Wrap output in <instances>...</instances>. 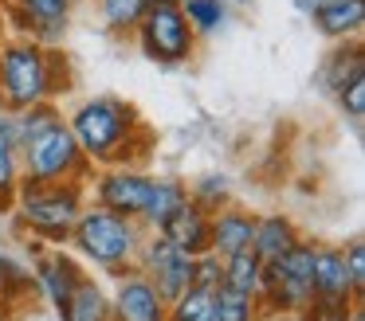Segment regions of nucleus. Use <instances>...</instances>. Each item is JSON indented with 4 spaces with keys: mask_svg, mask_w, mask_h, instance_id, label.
<instances>
[{
    "mask_svg": "<svg viewBox=\"0 0 365 321\" xmlns=\"http://www.w3.org/2000/svg\"><path fill=\"white\" fill-rule=\"evenodd\" d=\"M20 153L9 145V141H0V204H9L12 196L20 192Z\"/></svg>",
    "mask_w": 365,
    "mask_h": 321,
    "instance_id": "obj_29",
    "label": "nucleus"
},
{
    "mask_svg": "<svg viewBox=\"0 0 365 321\" xmlns=\"http://www.w3.org/2000/svg\"><path fill=\"white\" fill-rule=\"evenodd\" d=\"M158 231L165 235L177 251H185L189 258H197V255H205V251H208V211L200 208V204L185 200L181 208H177L173 216L158 227Z\"/></svg>",
    "mask_w": 365,
    "mask_h": 321,
    "instance_id": "obj_14",
    "label": "nucleus"
},
{
    "mask_svg": "<svg viewBox=\"0 0 365 321\" xmlns=\"http://www.w3.org/2000/svg\"><path fill=\"white\" fill-rule=\"evenodd\" d=\"M20 219L32 235L48 243H67L71 227L83 211V180H59V184H24L20 180Z\"/></svg>",
    "mask_w": 365,
    "mask_h": 321,
    "instance_id": "obj_4",
    "label": "nucleus"
},
{
    "mask_svg": "<svg viewBox=\"0 0 365 321\" xmlns=\"http://www.w3.org/2000/svg\"><path fill=\"white\" fill-rule=\"evenodd\" d=\"M259 321H307L302 313H275V310H267V317H259Z\"/></svg>",
    "mask_w": 365,
    "mask_h": 321,
    "instance_id": "obj_35",
    "label": "nucleus"
},
{
    "mask_svg": "<svg viewBox=\"0 0 365 321\" xmlns=\"http://www.w3.org/2000/svg\"><path fill=\"white\" fill-rule=\"evenodd\" d=\"M59 51L43 47L36 39H9L0 43V94H4V110L20 114V110L36 106V102H51L59 90Z\"/></svg>",
    "mask_w": 365,
    "mask_h": 321,
    "instance_id": "obj_1",
    "label": "nucleus"
},
{
    "mask_svg": "<svg viewBox=\"0 0 365 321\" xmlns=\"http://www.w3.org/2000/svg\"><path fill=\"white\" fill-rule=\"evenodd\" d=\"M185 200H189V188H185L181 180H150V196H145V208L138 219H142L150 231H158Z\"/></svg>",
    "mask_w": 365,
    "mask_h": 321,
    "instance_id": "obj_18",
    "label": "nucleus"
},
{
    "mask_svg": "<svg viewBox=\"0 0 365 321\" xmlns=\"http://www.w3.org/2000/svg\"><path fill=\"white\" fill-rule=\"evenodd\" d=\"M357 70H365V55H361V43H346V47H338V51L330 55V59L322 63V86L326 90H338L341 83H349V78L357 75Z\"/></svg>",
    "mask_w": 365,
    "mask_h": 321,
    "instance_id": "obj_22",
    "label": "nucleus"
},
{
    "mask_svg": "<svg viewBox=\"0 0 365 321\" xmlns=\"http://www.w3.org/2000/svg\"><path fill=\"white\" fill-rule=\"evenodd\" d=\"M314 28L322 31L326 39H349L361 31L365 23V0H330L326 8H318L314 16Z\"/></svg>",
    "mask_w": 365,
    "mask_h": 321,
    "instance_id": "obj_17",
    "label": "nucleus"
},
{
    "mask_svg": "<svg viewBox=\"0 0 365 321\" xmlns=\"http://www.w3.org/2000/svg\"><path fill=\"white\" fill-rule=\"evenodd\" d=\"M310 290L322 302H357L346 278V258L334 247H314V263H310Z\"/></svg>",
    "mask_w": 365,
    "mask_h": 321,
    "instance_id": "obj_15",
    "label": "nucleus"
},
{
    "mask_svg": "<svg viewBox=\"0 0 365 321\" xmlns=\"http://www.w3.org/2000/svg\"><path fill=\"white\" fill-rule=\"evenodd\" d=\"M326 4H330V0H294V8H299L302 16H314L318 8H326Z\"/></svg>",
    "mask_w": 365,
    "mask_h": 321,
    "instance_id": "obj_34",
    "label": "nucleus"
},
{
    "mask_svg": "<svg viewBox=\"0 0 365 321\" xmlns=\"http://www.w3.org/2000/svg\"><path fill=\"white\" fill-rule=\"evenodd\" d=\"M150 180L138 169H110L95 180V200L98 208L114 211L122 219H138L145 208V196H150Z\"/></svg>",
    "mask_w": 365,
    "mask_h": 321,
    "instance_id": "obj_10",
    "label": "nucleus"
},
{
    "mask_svg": "<svg viewBox=\"0 0 365 321\" xmlns=\"http://www.w3.org/2000/svg\"><path fill=\"white\" fill-rule=\"evenodd\" d=\"M79 282H83L79 263H75L71 255H63V251H51V255L36 258V290L56 305L59 317L67 313V302H71V294H75Z\"/></svg>",
    "mask_w": 365,
    "mask_h": 321,
    "instance_id": "obj_12",
    "label": "nucleus"
},
{
    "mask_svg": "<svg viewBox=\"0 0 365 321\" xmlns=\"http://www.w3.org/2000/svg\"><path fill=\"white\" fill-rule=\"evenodd\" d=\"M16 117V133H20V149L28 145L32 137H40L43 130H51V125H59L63 122V114H59L51 102H36V106H28V110H20V114H12Z\"/></svg>",
    "mask_w": 365,
    "mask_h": 321,
    "instance_id": "obj_25",
    "label": "nucleus"
},
{
    "mask_svg": "<svg viewBox=\"0 0 365 321\" xmlns=\"http://www.w3.org/2000/svg\"><path fill=\"white\" fill-rule=\"evenodd\" d=\"M134 266L158 286V294L165 298V302H173L177 294H185V290L192 286V258L185 255V251H177L161 231H153L150 239H142Z\"/></svg>",
    "mask_w": 365,
    "mask_h": 321,
    "instance_id": "obj_8",
    "label": "nucleus"
},
{
    "mask_svg": "<svg viewBox=\"0 0 365 321\" xmlns=\"http://www.w3.org/2000/svg\"><path fill=\"white\" fill-rule=\"evenodd\" d=\"M212 313L216 321H259V298L240 294V290L216 286L212 290Z\"/></svg>",
    "mask_w": 365,
    "mask_h": 321,
    "instance_id": "obj_23",
    "label": "nucleus"
},
{
    "mask_svg": "<svg viewBox=\"0 0 365 321\" xmlns=\"http://www.w3.org/2000/svg\"><path fill=\"white\" fill-rule=\"evenodd\" d=\"M67 130L79 141L83 157L91 164H106V161H122V153L130 149V137L138 133V114L134 106L118 98H87L71 117Z\"/></svg>",
    "mask_w": 365,
    "mask_h": 321,
    "instance_id": "obj_2",
    "label": "nucleus"
},
{
    "mask_svg": "<svg viewBox=\"0 0 365 321\" xmlns=\"http://www.w3.org/2000/svg\"><path fill=\"white\" fill-rule=\"evenodd\" d=\"M185 12V20H189L192 36H216V31L228 23V4L224 0H177Z\"/></svg>",
    "mask_w": 365,
    "mask_h": 321,
    "instance_id": "obj_21",
    "label": "nucleus"
},
{
    "mask_svg": "<svg viewBox=\"0 0 365 321\" xmlns=\"http://www.w3.org/2000/svg\"><path fill=\"white\" fill-rule=\"evenodd\" d=\"M145 4H150V0H98V12H103V23H106V28L118 31V36H126V31L138 28Z\"/></svg>",
    "mask_w": 365,
    "mask_h": 321,
    "instance_id": "obj_26",
    "label": "nucleus"
},
{
    "mask_svg": "<svg viewBox=\"0 0 365 321\" xmlns=\"http://www.w3.org/2000/svg\"><path fill=\"white\" fill-rule=\"evenodd\" d=\"M310 263H314V243H294L283 258L263 263L259 278V310L275 313H302L314 298L310 290Z\"/></svg>",
    "mask_w": 365,
    "mask_h": 321,
    "instance_id": "obj_7",
    "label": "nucleus"
},
{
    "mask_svg": "<svg viewBox=\"0 0 365 321\" xmlns=\"http://www.w3.org/2000/svg\"><path fill=\"white\" fill-rule=\"evenodd\" d=\"M134 36H138V47L145 51V59L161 63V67L189 63L192 51H197V36H192L177 0H150Z\"/></svg>",
    "mask_w": 365,
    "mask_h": 321,
    "instance_id": "obj_6",
    "label": "nucleus"
},
{
    "mask_svg": "<svg viewBox=\"0 0 365 321\" xmlns=\"http://www.w3.org/2000/svg\"><path fill=\"white\" fill-rule=\"evenodd\" d=\"M334 94H338L341 110H346L354 122H361V117H365V70H357V75L349 78V83H341Z\"/></svg>",
    "mask_w": 365,
    "mask_h": 321,
    "instance_id": "obj_31",
    "label": "nucleus"
},
{
    "mask_svg": "<svg viewBox=\"0 0 365 321\" xmlns=\"http://www.w3.org/2000/svg\"><path fill=\"white\" fill-rule=\"evenodd\" d=\"M192 286H200V290L224 286V258L212 255V251H205V255L192 258Z\"/></svg>",
    "mask_w": 365,
    "mask_h": 321,
    "instance_id": "obj_30",
    "label": "nucleus"
},
{
    "mask_svg": "<svg viewBox=\"0 0 365 321\" xmlns=\"http://www.w3.org/2000/svg\"><path fill=\"white\" fill-rule=\"evenodd\" d=\"M192 204H200V208L212 216L216 208H224L228 204V177H220V172H208V177L197 180V188L189 192Z\"/></svg>",
    "mask_w": 365,
    "mask_h": 321,
    "instance_id": "obj_28",
    "label": "nucleus"
},
{
    "mask_svg": "<svg viewBox=\"0 0 365 321\" xmlns=\"http://www.w3.org/2000/svg\"><path fill=\"white\" fill-rule=\"evenodd\" d=\"M71 243L87 263L103 266L110 274H122L134 266L138 247H142V227L138 219H122L106 208H83L71 227Z\"/></svg>",
    "mask_w": 365,
    "mask_h": 321,
    "instance_id": "obj_3",
    "label": "nucleus"
},
{
    "mask_svg": "<svg viewBox=\"0 0 365 321\" xmlns=\"http://www.w3.org/2000/svg\"><path fill=\"white\" fill-rule=\"evenodd\" d=\"M224 4H232V8H247L252 0H224Z\"/></svg>",
    "mask_w": 365,
    "mask_h": 321,
    "instance_id": "obj_37",
    "label": "nucleus"
},
{
    "mask_svg": "<svg viewBox=\"0 0 365 321\" xmlns=\"http://www.w3.org/2000/svg\"><path fill=\"white\" fill-rule=\"evenodd\" d=\"M299 243V231L287 216H255V235H252V251L259 263H275L287 251Z\"/></svg>",
    "mask_w": 365,
    "mask_h": 321,
    "instance_id": "obj_16",
    "label": "nucleus"
},
{
    "mask_svg": "<svg viewBox=\"0 0 365 321\" xmlns=\"http://www.w3.org/2000/svg\"><path fill=\"white\" fill-rule=\"evenodd\" d=\"M0 36H4V4H0Z\"/></svg>",
    "mask_w": 365,
    "mask_h": 321,
    "instance_id": "obj_38",
    "label": "nucleus"
},
{
    "mask_svg": "<svg viewBox=\"0 0 365 321\" xmlns=\"http://www.w3.org/2000/svg\"><path fill=\"white\" fill-rule=\"evenodd\" d=\"M36 290V274L24 270V266H16L9 255H0V298L4 302H12V298H24Z\"/></svg>",
    "mask_w": 365,
    "mask_h": 321,
    "instance_id": "obj_27",
    "label": "nucleus"
},
{
    "mask_svg": "<svg viewBox=\"0 0 365 321\" xmlns=\"http://www.w3.org/2000/svg\"><path fill=\"white\" fill-rule=\"evenodd\" d=\"M357 302H322V298H310V305L302 310L307 321H349Z\"/></svg>",
    "mask_w": 365,
    "mask_h": 321,
    "instance_id": "obj_33",
    "label": "nucleus"
},
{
    "mask_svg": "<svg viewBox=\"0 0 365 321\" xmlns=\"http://www.w3.org/2000/svg\"><path fill=\"white\" fill-rule=\"evenodd\" d=\"M349 321H365V313H361V302L354 305V313H349Z\"/></svg>",
    "mask_w": 365,
    "mask_h": 321,
    "instance_id": "obj_36",
    "label": "nucleus"
},
{
    "mask_svg": "<svg viewBox=\"0 0 365 321\" xmlns=\"http://www.w3.org/2000/svg\"><path fill=\"white\" fill-rule=\"evenodd\" d=\"M106 305H110V317L106 321H165V310H169V302L158 294V286L138 266L118 274L114 298Z\"/></svg>",
    "mask_w": 365,
    "mask_h": 321,
    "instance_id": "obj_9",
    "label": "nucleus"
},
{
    "mask_svg": "<svg viewBox=\"0 0 365 321\" xmlns=\"http://www.w3.org/2000/svg\"><path fill=\"white\" fill-rule=\"evenodd\" d=\"M106 317H110V305H106V294L98 290V282L83 278L79 286H75L71 302H67L63 321H106Z\"/></svg>",
    "mask_w": 365,
    "mask_h": 321,
    "instance_id": "obj_20",
    "label": "nucleus"
},
{
    "mask_svg": "<svg viewBox=\"0 0 365 321\" xmlns=\"http://www.w3.org/2000/svg\"><path fill=\"white\" fill-rule=\"evenodd\" d=\"M16 23L28 31V39L43 47H56L67 31V20H71L75 0H9Z\"/></svg>",
    "mask_w": 365,
    "mask_h": 321,
    "instance_id": "obj_11",
    "label": "nucleus"
},
{
    "mask_svg": "<svg viewBox=\"0 0 365 321\" xmlns=\"http://www.w3.org/2000/svg\"><path fill=\"white\" fill-rule=\"evenodd\" d=\"M165 321H216L212 313V290L189 286L185 294H177L165 310Z\"/></svg>",
    "mask_w": 365,
    "mask_h": 321,
    "instance_id": "obj_24",
    "label": "nucleus"
},
{
    "mask_svg": "<svg viewBox=\"0 0 365 321\" xmlns=\"http://www.w3.org/2000/svg\"><path fill=\"white\" fill-rule=\"evenodd\" d=\"M341 258H346L349 290H354V298L361 302V294H365V243H361V239H354L346 251H341Z\"/></svg>",
    "mask_w": 365,
    "mask_h": 321,
    "instance_id": "obj_32",
    "label": "nucleus"
},
{
    "mask_svg": "<svg viewBox=\"0 0 365 321\" xmlns=\"http://www.w3.org/2000/svg\"><path fill=\"white\" fill-rule=\"evenodd\" d=\"M252 235H255V216L244 208H216L208 216V251L220 258L236 255V251L252 247Z\"/></svg>",
    "mask_w": 365,
    "mask_h": 321,
    "instance_id": "obj_13",
    "label": "nucleus"
},
{
    "mask_svg": "<svg viewBox=\"0 0 365 321\" xmlns=\"http://www.w3.org/2000/svg\"><path fill=\"white\" fill-rule=\"evenodd\" d=\"M259 278H263V263L255 258L252 247L224 258V286L228 290H240V294L259 298Z\"/></svg>",
    "mask_w": 365,
    "mask_h": 321,
    "instance_id": "obj_19",
    "label": "nucleus"
},
{
    "mask_svg": "<svg viewBox=\"0 0 365 321\" xmlns=\"http://www.w3.org/2000/svg\"><path fill=\"white\" fill-rule=\"evenodd\" d=\"M0 114H9V110H4V94H0Z\"/></svg>",
    "mask_w": 365,
    "mask_h": 321,
    "instance_id": "obj_39",
    "label": "nucleus"
},
{
    "mask_svg": "<svg viewBox=\"0 0 365 321\" xmlns=\"http://www.w3.org/2000/svg\"><path fill=\"white\" fill-rule=\"evenodd\" d=\"M87 157H83L79 141L71 137L67 122L43 130L40 137H32L20 149V172L24 184H59V180H83L87 172Z\"/></svg>",
    "mask_w": 365,
    "mask_h": 321,
    "instance_id": "obj_5",
    "label": "nucleus"
}]
</instances>
